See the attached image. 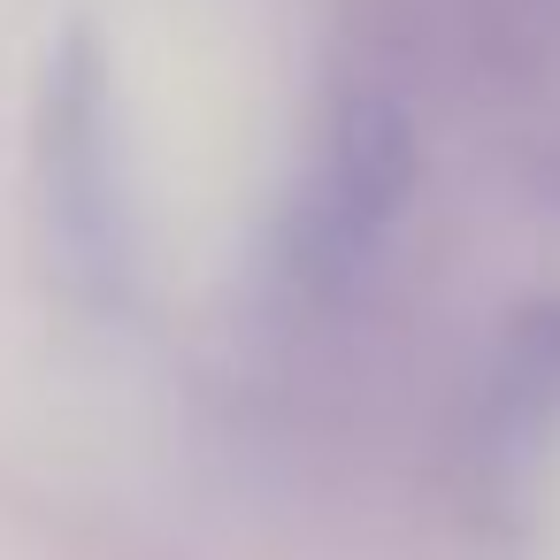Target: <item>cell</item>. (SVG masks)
Returning <instances> with one entry per match:
<instances>
[{
    "instance_id": "6da1fadb",
    "label": "cell",
    "mask_w": 560,
    "mask_h": 560,
    "mask_svg": "<svg viewBox=\"0 0 560 560\" xmlns=\"http://www.w3.org/2000/svg\"><path fill=\"white\" fill-rule=\"evenodd\" d=\"M415 192V124L384 93H346L307 154L277 231V269L300 300H338L392 238Z\"/></svg>"
}]
</instances>
